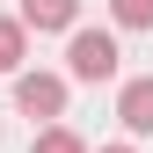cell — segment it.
<instances>
[{
	"label": "cell",
	"mask_w": 153,
	"mask_h": 153,
	"mask_svg": "<svg viewBox=\"0 0 153 153\" xmlns=\"http://www.w3.org/2000/svg\"><path fill=\"white\" fill-rule=\"evenodd\" d=\"M117 124L131 131V139H153V73L117 88Z\"/></svg>",
	"instance_id": "3"
},
{
	"label": "cell",
	"mask_w": 153,
	"mask_h": 153,
	"mask_svg": "<svg viewBox=\"0 0 153 153\" xmlns=\"http://www.w3.org/2000/svg\"><path fill=\"white\" fill-rule=\"evenodd\" d=\"M95 153H131V146H95Z\"/></svg>",
	"instance_id": "8"
},
{
	"label": "cell",
	"mask_w": 153,
	"mask_h": 153,
	"mask_svg": "<svg viewBox=\"0 0 153 153\" xmlns=\"http://www.w3.org/2000/svg\"><path fill=\"white\" fill-rule=\"evenodd\" d=\"M80 0H22V29H73Z\"/></svg>",
	"instance_id": "4"
},
{
	"label": "cell",
	"mask_w": 153,
	"mask_h": 153,
	"mask_svg": "<svg viewBox=\"0 0 153 153\" xmlns=\"http://www.w3.org/2000/svg\"><path fill=\"white\" fill-rule=\"evenodd\" d=\"M22 59H29V29H22V15H0V73H22Z\"/></svg>",
	"instance_id": "5"
},
{
	"label": "cell",
	"mask_w": 153,
	"mask_h": 153,
	"mask_svg": "<svg viewBox=\"0 0 153 153\" xmlns=\"http://www.w3.org/2000/svg\"><path fill=\"white\" fill-rule=\"evenodd\" d=\"M117 29H153V0H109Z\"/></svg>",
	"instance_id": "7"
},
{
	"label": "cell",
	"mask_w": 153,
	"mask_h": 153,
	"mask_svg": "<svg viewBox=\"0 0 153 153\" xmlns=\"http://www.w3.org/2000/svg\"><path fill=\"white\" fill-rule=\"evenodd\" d=\"M29 153H88V146H80V131H66V124H44Z\"/></svg>",
	"instance_id": "6"
},
{
	"label": "cell",
	"mask_w": 153,
	"mask_h": 153,
	"mask_svg": "<svg viewBox=\"0 0 153 153\" xmlns=\"http://www.w3.org/2000/svg\"><path fill=\"white\" fill-rule=\"evenodd\" d=\"M66 73H73V80H117V36H109V29H73Z\"/></svg>",
	"instance_id": "1"
},
{
	"label": "cell",
	"mask_w": 153,
	"mask_h": 153,
	"mask_svg": "<svg viewBox=\"0 0 153 153\" xmlns=\"http://www.w3.org/2000/svg\"><path fill=\"white\" fill-rule=\"evenodd\" d=\"M15 109L59 124V117H66V80H59V73H15Z\"/></svg>",
	"instance_id": "2"
}]
</instances>
